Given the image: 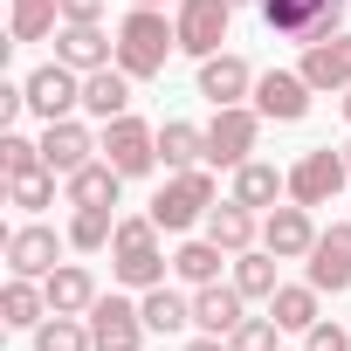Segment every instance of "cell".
I'll use <instances>...</instances> for the list:
<instances>
[{"label": "cell", "mask_w": 351, "mask_h": 351, "mask_svg": "<svg viewBox=\"0 0 351 351\" xmlns=\"http://www.w3.org/2000/svg\"><path fill=\"white\" fill-rule=\"evenodd\" d=\"M158 234H165V228H158L152 214H124V221H117V234H110V276H117L124 289H158V282H165L172 255H165Z\"/></svg>", "instance_id": "6da1fadb"}, {"label": "cell", "mask_w": 351, "mask_h": 351, "mask_svg": "<svg viewBox=\"0 0 351 351\" xmlns=\"http://www.w3.org/2000/svg\"><path fill=\"white\" fill-rule=\"evenodd\" d=\"M180 49V28L165 21V8H131L124 21H117V69L131 76V83H152V76H165V56Z\"/></svg>", "instance_id": "7a4b0ae2"}, {"label": "cell", "mask_w": 351, "mask_h": 351, "mask_svg": "<svg viewBox=\"0 0 351 351\" xmlns=\"http://www.w3.org/2000/svg\"><path fill=\"white\" fill-rule=\"evenodd\" d=\"M221 207V193H214V165H186V172H165V186L152 193V221L165 228V234H186L193 221H207Z\"/></svg>", "instance_id": "3957f363"}, {"label": "cell", "mask_w": 351, "mask_h": 351, "mask_svg": "<svg viewBox=\"0 0 351 351\" xmlns=\"http://www.w3.org/2000/svg\"><path fill=\"white\" fill-rule=\"evenodd\" d=\"M262 8V21H269V35H282V42H330V35H344V0H255Z\"/></svg>", "instance_id": "277c9868"}, {"label": "cell", "mask_w": 351, "mask_h": 351, "mask_svg": "<svg viewBox=\"0 0 351 351\" xmlns=\"http://www.w3.org/2000/svg\"><path fill=\"white\" fill-rule=\"evenodd\" d=\"M228 21H234V0H172L180 56H193V62L221 56V42H228Z\"/></svg>", "instance_id": "5b68a950"}, {"label": "cell", "mask_w": 351, "mask_h": 351, "mask_svg": "<svg viewBox=\"0 0 351 351\" xmlns=\"http://www.w3.org/2000/svg\"><path fill=\"white\" fill-rule=\"evenodd\" d=\"M262 124H269V117H262L255 104H228V110H214V124H207V165H221V172L248 165Z\"/></svg>", "instance_id": "8992f818"}, {"label": "cell", "mask_w": 351, "mask_h": 351, "mask_svg": "<svg viewBox=\"0 0 351 351\" xmlns=\"http://www.w3.org/2000/svg\"><path fill=\"white\" fill-rule=\"evenodd\" d=\"M344 186H351V158L330 152V145H317V152H303V158L289 165V200H296V207H330Z\"/></svg>", "instance_id": "52a82bcc"}, {"label": "cell", "mask_w": 351, "mask_h": 351, "mask_svg": "<svg viewBox=\"0 0 351 351\" xmlns=\"http://www.w3.org/2000/svg\"><path fill=\"white\" fill-rule=\"evenodd\" d=\"M97 145H104V158L124 172V180H145V172L158 165V131H152L145 117H131V110H124V117H110Z\"/></svg>", "instance_id": "ba28073f"}, {"label": "cell", "mask_w": 351, "mask_h": 351, "mask_svg": "<svg viewBox=\"0 0 351 351\" xmlns=\"http://www.w3.org/2000/svg\"><path fill=\"white\" fill-rule=\"evenodd\" d=\"M62 241H69V234H56V228H42V221H21V228H8V276L49 282V276L62 269Z\"/></svg>", "instance_id": "9c48e42d"}, {"label": "cell", "mask_w": 351, "mask_h": 351, "mask_svg": "<svg viewBox=\"0 0 351 351\" xmlns=\"http://www.w3.org/2000/svg\"><path fill=\"white\" fill-rule=\"evenodd\" d=\"M145 337H152V324L131 296H97L90 303V344L97 351H138Z\"/></svg>", "instance_id": "30bf717a"}, {"label": "cell", "mask_w": 351, "mask_h": 351, "mask_svg": "<svg viewBox=\"0 0 351 351\" xmlns=\"http://www.w3.org/2000/svg\"><path fill=\"white\" fill-rule=\"evenodd\" d=\"M76 104H83V69H69V62H42V69L28 76V110H35L42 124L69 117Z\"/></svg>", "instance_id": "8fae6325"}, {"label": "cell", "mask_w": 351, "mask_h": 351, "mask_svg": "<svg viewBox=\"0 0 351 351\" xmlns=\"http://www.w3.org/2000/svg\"><path fill=\"white\" fill-rule=\"evenodd\" d=\"M310 83H303V69H262L255 76V110L262 117H276V124H303L310 117Z\"/></svg>", "instance_id": "7c38bea8"}, {"label": "cell", "mask_w": 351, "mask_h": 351, "mask_svg": "<svg viewBox=\"0 0 351 351\" xmlns=\"http://www.w3.org/2000/svg\"><path fill=\"white\" fill-rule=\"evenodd\" d=\"M262 248L282 255V262H310V248H317V221H310V207H296V200L269 207V214H262Z\"/></svg>", "instance_id": "4fadbf2b"}, {"label": "cell", "mask_w": 351, "mask_h": 351, "mask_svg": "<svg viewBox=\"0 0 351 351\" xmlns=\"http://www.w3.org/2000/svg\"><path fill=\"white\" fill-rule=\"evenodd\" d=\"M90 158H104V145L90 138V124H76V117H56V124H42V165L49 172H83Z\"/></svg>", "instance_id": "5bb4252c"}, {"label": "cell", "mask_w": 351, "mask_h": 351, "mask_svg": "<svg viewBox=\"0 0 351 351\" xmlns=\"http://www.w3.org/2000/svg\"><path fill=\"white\" fill-rule=\"evenodd\" d=\"M56 62H69V69H104V62H117V35H104V21H62L56 28Z\"/></svg>", "instance_id": "9a60e30c"}, {"label": "cell", "mask_w": 351, "mask_h": 351, "mask_svg": "<svg viewBox=\"0 0 351 351\" xmlns=\"http://www.w3.org/2000/svg\"><path fill=\"white\" fill-rule=\"evenodd\" d=\"M310 282H317L324 296H344V289H351V221H337V228L317 234V248H310Z\"/></svg>", "instance_id": "2e32d148"}, {"label": "cell", "mask_w": 351, "mask_h": 351, "mask_svg": "<svg viewBox=\"0 0 351 351\" xmlns=\"http://www.w3.org/2000/svg\"><path fill=\"white\" fill-rule=\"evenodd\" d=\"M200 97H207L214 110L248 104V97H255V69H248L241 56H228V49H221V56H207V62H200Z\"/></svg>", "instance_id": "e0dca14e"}, {"label": "cell", "mask_w": 351, "mask_h": 351, "mask_svg": "<svg viewBox=\"0 0 351 351\" xmlns=\"http://www.w3.org/2000/svg\"><path fill=\"white\" fill-rule=\"evenodd\" d=\"M193 324H200L207 337H234V330L248 324V296H241L234 282H207V289H193Z\"/></svg>", "instance_id": "ac0fdd59"}, {"label": "cell", "mask_w": 351, "mask_h": 351, "mask_svg": "<svg viewBox=\"0 0 351 351\" xmlns=\"http://www.w3.org/2000/svg\"><path fill=\"white\" fill-rule=\"evenodd\" d=\"M296 69H303V83H310V90H330V97H337V90H351V35L310 42Z\"/></svg>", "instance_id": "d6986e66"}, {"label": "cell", "mask_w": 351, "mask_h": 351, "mask_svg": "<svg viewBox=\"0 0 351 351\" xmlns=\"http://www.w3.org/2000/svg\"><path fill=\"white\" fill-rule=\"evenodd\" d=\"M228 200H241V207L269 214V207H282V200H289V172H276L269 158H248V165H234V186H228Z\"/></svg>", "instance_id": "ffe728a7"}, {"label": "cell", "mask_w": 351, "mask_h": 351, "mask_svg": "<svg viewBox=\"0 0 351 351\" xmlns=\"http://www.w3.org/2000/svg\"><path fill=\"white\" fill-rule=\"evenodd\" d=\"M83 110H90L97 124H110V117H124V110H131V76H124L117 62H104V69H90V76H83Z\"/></svg>", "instance_id": "44dd1931"}, {"label": "cell", "mask_w": 351, "mask_h": 351, "mask_svg": "<svg viewBox=\"0 0 351 351\" xmlns=\"http://www.w3.org/2000/svg\"><path fill=\"white\" fill-rule=\"evenodd\" d=\"M207 241H221L228 255H248V248L262 241V214L241 207V200H221V207L207 214Z\"/></svg>", "instance_id": "7402d4cb"}, {"label": "cell", "mask_w": 351, "mask_h": 351, "mask_svg": "<svg viewBox=\"0 0 351 351\" xmlns=\"http://www.w3.org/2000/svg\"><path fill=\"white\" fill-rule=\"evenodd\" d=\"M269 317H276L289 337H303L310 324H324V289H317V282H282V289L269 296Z\"/></svg>", "instance_id": "603a6c76"}, {"label": "cell", "mask_w": 351, "mask_h": 351, "mask_svg": "<svg viewBox=\"0 0 351 351\" xmlns=\"http://www.w3.org/2000/svg\"><path fill=\"white\" fill-rule=\"evenodd\" d=\"M62 193H69V207H117L124 172H117L110 158H90L83 172H69V180H62Z\"/></svg>", "instance_id": "cb8c5ba5"}, {"label": "cell", "mask_w": 351, "mask_h": 351, "mask_svg": "<svg viewBox=\"0 0 351 351\" xmlns=\"http://www.w3.org/2000/svg\"><path fill=\"white\" fill-rule=\"evenodd\" d=\"M42 289H49V310H62V317H90V303L104 296V289H97V276H90L83 262H62Z\"/></svg>", "instance_id": "d4e9b609"}, {"label": "cell", "mask_w": 351, "mask_h": 351, "mask_svg": "<svg viewBox=\"0 0 351 351\" xmlns=\"http://www.w3.org/2000/svg\"><path fill=\"white\" fill-rule=\"evenodd\" d=\"M158 165H165V172L207 165V131L186 124V117H165V124H158Z\"/></svg>", "instance_id": "484cf974"}, {"label": "cell", "mask_w": 351, "mask_h": 351, "mask_svg": "<svg viewBox=\"0 0 351 351\" xmlns=\"http://www.w3.org/2000/svg\"><path fill=\"white\" fill-rule=\"evenodd\" d=\"M138 310H145V324H152V337H180L186 324H193V296H180V289H138Z\"/></svg>", "instance_id": "4316f807"}, {"label": "cell", "mask_w": 351, "mask_h": 351, "mask_svg": "<svg viewBox=\"0 0 351 351\" xmlns=\"http://www.w3.org/2000/svg\"><path fill=\"white\" fill-rule=\"evenodd\" d=\"M49 317V289L28 282V276H8V289H0V324L8 330H35Z\"/></svg>", "instance_id": "83f0119b"}, {"label": "cell", "mask_w": 351, "mask_h": 351, "mask_svg": "<svg viewBox=\"0 0 351 351\" xmlns=\"http://www.w3.org/2000/svg\"><path fill=\"white\" fill-rule=\"evenodd\" d=\"M221 262H234L221 241H180V248H172V276H180L186 289H207V282H221Z\"/></svg>", "instance_id": "f1b7e54d"}, {"label": "cell", "mask_w": 351, "mask_h": 351, "mask_svg": "<svg viewBox=\"0 0 351 351\" xmlns=\"http://www.w3.org/2000/svg\"><path fill=\"white\" fill-rule=\"evenodd\" d=\"M276 269H282V255H269V248L255 241L248 255H234V289H241L248 303H269V296L282 289V276H276Z\"/></svg>", "instance_id": "f546056e"}, {"label": "cell", "mask_w": 351, "mask_h": 351, "mask_svg": "<svg viewBox=\"0 0 351 351\" xmlns=\"http://www.w3.org/2000/svg\"><path fill=\"white\" fill-rule=\"evenodd\" d=\"M62 28V0H8V35L14 42H49Z\"/></svg>", "instance_id": "4dcf8cb0"}, {"label": "cell", "mask_w": 351, "mask_h": 351, "mask_svg": "<svg viewBox=\"0 0 351 351\" xmlns=\"http://www.w3.org/2000/svg\"><path fill=\"white\" fill-rule=\"evenodd\" d=\"M28 337H35V351H97L90 344V317H62V310H49Z\"/></svg>", "instance_id": "1f68e13d"}, {"label": "cell", "mask_w": 351, "mask_h": 351, "mask_svg": "<svg viewBox=\"0 0 351 351\" xmlns=\"http://www.w3.org/2000/svg\"><path fill=\"white\" fill-rule=\"evenodd\" d=\"M110 234H117V214H110V207H76V214H69V248H76V255L110 248Z\"/></svg>", "instance_id": "d6a6232c"}, {"label": "cell", "mask_w": 351, "mask_h": 351, "mask_svg": "<svg viewBox=\"0 0 351 351\" xmlns=\"http://www.w3.org/2000/svg\"><path fill=\"white\" fill-rule=\"evenodd\" d=\"M56 180H62V172L35 165V172H21V180H8V200H14L21 214H42V207H56Z\"/></svg>", "instance_id": "836d02e7"}, {"label": "cell", "mask_w": 351, "mask_h": 351, "mask_svg": "<svg viewBox=\"0 0 351 351\" xmlns=\"http://www.w3.org/2000/svg\"><path fill=\"white\" fill-rule=\"evenodd\" d=\"M35 165H42V138L0 131V172H8V180H21V172H35Z\"/></svg>", "instance_id": "e575fe53"}, {"label": "cell", "mask_w": 351, "mask_h": 351, "mask_svg": "<svg viewBox=\"0 0 351 351\" xmlns=\"http://www.w3.org/2000/svg\"><path fill=\"white\" fill-rule=\"evenodd\" d=\"M282 337H289V330H282L276 317H248L228 344H234V351H282Z\"/></svg>", "instance_id": "d590c367"}, {"label": "cell", "mask_w": 351, "mask_h": 351, "mask_svg": "<svg viewBox=\"0 0 351 351\" xmlns=\"http://www.w3.org/2000/svg\"><path fill=\"white\" fill-rule=\"evenodd\" d=\"M303 351H351V330L324 317V324H310V330H303Z\"/></svg>", "instance_id": "8d00e7d4"}, {"label": "cell", "mask_w": 351, "mask_h": 351, "mask_svg": "<svg viewBox=\"0 0 351 351\" xmlns=\"http://www.w3.org/2000/svg\"><path fill=\"white\" fill-rule=\"evenodd\" d=\"M62 21H104V0H62Z\"/></svg>", "instance_id": "74e56055"}, {"label": "cell", "mask_w": 351, "mask_h": 351, "mask_svg": "<svg viewBox=\"0 0 351 351\" xmlns=\"http://www.w3.org/2000/svg\"><path fill=\"white\" fill-rule=\"evenodd\" d=\"M186 351H234V344H228V337H207V330H200V337H186Z\"/></svg>", "instance_id": "f35d334b"}, {"label": "cell", "mask_w": 351, "mask_h": 351, "mask_svg": "<svg viewBox=\"0 0 351 351\" xmlns=\"http://www.w3.org/2000/svg\"><path fill=\"white\" fill-rule=\"evenodd\" d=\"M337 104H344V124H351V90H344V97H337Z\"/></svg>", "instance_id": "ab89813d"}, {"label": "cell", "mask_w": 351, "mask_h": 351, "mask_svg": "<svg viewBox=\"0 0 351 351\" xmlns=\"http://www.w3.org/2000/svg\"><path fill=\"white\" fill-rule=\"evenodd\" d=\"M131 8H165V0H131Z\"/></svg>", "instance_id": "60d3db41"}, {"label": "cell", "mask_w": 351, "mask_h": 351, "mask_svg": "<svg viewBox=\"0 0 351 351\" xmlns=\"http://www.w3.org/2000/svg\"><path fill=\"white\" fill-rule=\"evenodd\" d=\"M344 158H351V145H344Z\"/></svg>", "instance_id": "b9f144b4"}, {"label": "cell", "mask_w": 351, "mask_h": 351, "mask_svg": "<svg viewBox=\"0 0 351 351\" xmlns=\"http://www.w3.org/2000/svg\"><path fill=\"white\" fill-rule=\"evenodd\" d=\"M234 8H241V0H234Z\"/></svg>", "instance_id": "7bdbcfd3"}]
</instances>
